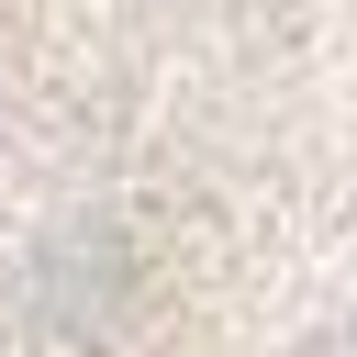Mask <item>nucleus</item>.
Wrapping results in <instances>:
<instances>
[{"mask_svg": "<svg viewBox=\"0 0 357 357\" xmlns=\"http://www.w3.org/2000/svg\"><path fill=\"white\" fill-rule=\"evenodd\" d=\"M0 357H357V0H0Z\"/></svg>", "mask_w": 357, "mask_h": 357, "instance_id": "nucleus-1", "label": "nucleus"}]
</instances>
